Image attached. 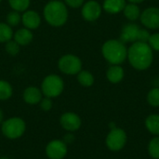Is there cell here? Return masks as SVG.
I'll list each match as a JSON object with an SVG mask.
<instances>
[{
  "label": "cell",
  "instance_id": "6da1fadb",
  "mask_svg": "<svg viewBox=\"0 0 159 159\" xmlns=\"http://www.w3.org/2000/svg\"><path fill=\"white\" fill-rule=\"evenodd\" d=\"M128 60L129 64L138 71H144L148 69L154 60L153 49L144 42H134L128 48Z\"/></svg>",
  "mask_w": 159,
  "mask_h": 159
},
{
  "label": "cell",
  "instance_id": "7a4b0ae2",
  "mask_svg": "<svg viewBox=\"0 0 159 159\" xmlns=\"http://www.w3.org/2000/svg\"><path fill=\"white\" fill-rule=\"evenodd\" d=\"M43 15L46 21L53 27H61L67 22L68 9L64 2L51 0L44 7Z\"/></svg>",
  "mask_w": 159,
  "mask_h": 159
},
{
  "label": "cell",
  "instance_id": "3957f363",
  "mask_svg": "<svg viewBox=\"0 0 159 159\" xmlns=\"http://www.w3.org/2000/svg\"><path fill=\"white\" fill-rule=\"evenodd\" d=\"M103 58L111 65H120L128 57V49L121 40L110 39L103 43L102 47Z\"/></svg>",
  "mask_w": 159,
  "mask_h": 159
},
{
  "label": "cell",
  "instance_id": "277c9868",
  "mask_svg": "<svg viewBox=\"0 0 159 159\" xmlns=\"http://www.w3.org/2000/svg\"><path fill=\"white\" fill-rule=\"evenodd\" d=\"M26 130V124L20 117H10L4 120L1 124V131L3 135L9 140H17L20 138Z\"/></svg>",
  "mask_w": 159,
  "mask_h": 159
},
{
  "label": "cell",
  "instance_id": "5b68a950",
  "mask_svg": "<svg viewBox=\"0 0 159 159\" xmlns=\"http://www.w3.org/2000/svg\"><path fill=\"white\" fill-rule=\"evenodd\" d=\"M40 89L45 97L53 99L59 97L62 93L64 89V82L60 75L51 74L43 79Z\"/></svg>",
  "mask_w": 159,
  "mask_h": 159
},
{
  "label": "cell",
  "instance_id": "8992f818",
  "mask_svg": "<svg viewBox=\"0 0 159 159\" xmlns=\"http://www.w3.org/2000/svg\"><path fill=\"white\" fill-rule=\"evenodd\" d=\"M128 135L127 132L121 128H114L110 129L105 138V145L112 152L121 151L127 144Z\"/></svg>",
  "mask_w": 159,
  "mask_h": 159
},
{
  "label": "cell",
  "instance_id": "52a82bcc",
  "mask_svg": "<svg viewBox=\"0 0 159 159\" xmlns=\"http://www.w3.org/2000/svg\"><path fill=\"white\" fill-rule=\"evenodd\" d=\"M58 68L65 75H75L82 70V61L74 54H65L59 59Z\"/></svg>",
  "mask_w": 159,
  "mask_h": 159
},
{
  "label": "cell",
  "instance_id": "ba28073f",
  "mask_svg": "<svg viewBox=\"0 0 159 159\" xmlns=\"http://www.w3.org/2000/svg\"><path fill=\"white\" fill-rule=\"evenodd\" d=\"M67 152V144L61 140H52L46 146V155L49 159H63Z\"/></svg>",
  "mask_w": 159,
  "mask_h": 159
},
{
  "label": "cell",
  "instance_id": "9c48e42d",
  "mask_svg": "<svg viewBox=\"0 0 159 159\" xmlns=\"http://www.w3.org/2000/svg\"><path fill=\"white\" fill-rule=\"evenodd\" d=\"M60 124L67 132H75L81 128L82 121L77 114L74 112H66L61 115Z\"/></svg>",
  "mask_w": 159,
  "mask_h": 159
},
{
  "label": "cell",
  "instance_id": "30bf717a",
  "mask_svg": "<svg viewBox=\"0 0 159 159\" xmlns=\"http://www.w3.org/2000/svg\"><path fill=\"white\" fill-rule=\"evenodd\" d=\"M142 23L148 29L159 28V7H149L144 9L140 16Z\"/></svg>",
  "mask_w": 159,
  "mask_h": 159
},
{
  "label": "cell",
  "instance_id": "8fae6325",
  "mask_svg": "<svg viewBox=\"0 0 159 159\" xmlns=\"http://www.w3.org/2000/svg\"><path fill=\"white\" fill-rule=\"evenodd\" d=\"M102 7L95 0H89L83 4L81 14L85 20L95 21L102 15Z\"/></svg>",
  "mask_w": 159,
  "mask_h": 159
},
{
  "label": "cell",
  "instance_id": "7c38bea8",
  "mask_svg": "<svg viewBox=\"0 0 159 159\" xmlns=\"http://www.w3.org/2000/svg\"><path fill=\"white\" fill-rule=\"evenodd\" d=\"M21 22L23 23L24 27L29 30L37 29L41 24V17L39 13L34 10L27 9L21 15Z\"/></svg>",
  "mask_w": 159,
  "mask_h": 159
},
{
  "label": "cell",
  "instance_id": "4fadbf2b",
  "mask_svg": "<svg viewBox=\"0 0 159 159\" xmlns=\"http://www.w3.org/2000/svg\"><path fill=\"white\" fill-rule=\"evenodd\" d=\"M141 28L139 25L135 23H129L126 24L121 31L120 34V40L123 43H128V42H137L138 37H139V33H140Z\"/></svg>",
  "mask_w": 159,
  "mask_h": 159
},
{
  "label": "cell",
  "instance_id": "5bb4252c",
  "mask_svg": "<svg viewBox=\"0 0 159 159\" xmlns=\"http://www.w3.org/2000/svg\"><path fill=\"white\" fill-rule=\"evenodd\" d=\"M23 101L30 105H35L40 102L43 98V93L40 89L34 86L27 87L22 93Z\"/></svg>",
  "mask_w": 159,
  "mask_h": 159
},
{
  "label": "cell",
  "instance_id": "9a60e30c",
  "mask_svg": "<svg viewBox=\"0 0 159 159\" xmlns=\"http://www.w3.org/2000/svg\"><path fill=\"white\" fill-rule=\"evenodd\" d=\"M33 38H34V34L32 33V30H29L25 27L17 30L13 34V39L20 47H25L29 45L33 41Z\"/></svg>",
  "mask_w": 159,
  "mask_h": 159
},
{
  "label": "cell",
  "instance_id": "2e32d148",
  "mask_svg": "<svg viewBox=\"0 0 159 159\" xmlns=\"http://www.w3.org/2000/svg\"><path fill=\"white\" fill-rule=\"evenodd\" d=\"M125 72L120 65H111L106 71V78L112 84H117L124 78Z\"/></svg>",
  "mask_w": 159,
  "mask_h": 159
},
{
  "label": "cell",
  "instance_id": "e0dca14e",
  "mask_svg": "<svg viewBox=\"0 0 159 159\" xmlns=\"http://www.w3.org/2000/svg\"><path fill=\"white\" fill-rule=\"evenodd\" d=\"M126 0H104L102 8L110 14H116L124 10L126 7Z\"/></svg>",
  "mask_w": 159,
  "mask_h": 159
},
{
  "label": "cell",
  "instance_id": "ac0fdd59",
  "mask_svg": "<svg viewBox=\"0 0 159 159\" xmlns=\"http://www.w3.org/2000/svg\"><path fill=\"white\" fill-rule=\"evenodd\" d=\"M146 129L154 136H159V114L149 115L144 121Z\"/></svg>",
  "mask_w": 159,
  "mask_h": 159
},
{
  "label": "cell",
  "instance_id": "d6986e66",
  "mask_svg": "<svg viewBox=\"0 0 159 159\" xmlns=\"http://www.w3.org/2000/svg\"><path fill=\"white\" fill-rule=\"evenodd\" d=\"M124 15L125 17L129 20H131V21H135L137 20L140 16H141V10H140V7H138V5L136 4H132V3H129L128 5H126L124 10Z\"/></svg>",
  "mask_w": 159,
  "mask_h": 159
},
{
  "label": "cell",
  "instance_id": "ffe728a7",
  "mask_svg": "<svg viewBox=\"0 0 159 159\" xmlns=\"http://www.w3.org/2000/svg\"><path fill=\"white\" fill-rule=\"evenodd\" d=\"M76 75H77L78 83L85 88H89L94 84V81H95L94 76L89 71L81 70Z\"/></svg>",
  "mask_w": 159,
  "mask_h": 159
},
{
  "label": "cell",
  "instance_id": "44dd1931",
  "mask_svg": "<svg viewBox=\"0 0 159 159\" xmlns=\"http://www.w3.org/2000/svg\"><path fill=\"white\" fill-rule=\"evenodd\" d=\"M14 32L12 27L7 22H0V43H6L13 38Z\"/></svg>",
  "mask_w": 159,
  "mask_h": 159
},
{
  "label": "cell",
  "instance_id": "7402d4cb",
  "mask_svg": "<svg viewBox=\"0 0 159 159\" xmlns=\"http://www.w3.org/2000/svg\"><path fill=\"white\" fill-rule=\"evenodd\" d=\"M13 89L9 82L0 79V101H7L11 98Z\"/></svg>",
  "mask_w": 159,
  "mask_h": 159
},
{
  "label": "cell",
  "instance_id": "603a6c76",
  "mask_svg": "<svg viewBox=\"0 0 159 159\" xmlns=\"http://www.w3.org/2000/svg\"><path fill=\"white\" fill-rule=\"evenodd\" d=\"M147 151L153 159H159V136L152 138L148 143Z\"/></svg>",
  "mask_w": 159,
  "mask_h": 159
},
{
  "label": "cell",
  "instance_id": "cb8c5ba5",
  "mask_svg": "<svg viewBox=\"0 0 159 159\" xmlns=\"http://www.w3.org/2000/svg\"><path fill=\"white\" fill-rule=\"evenodd\" d=\"M8 4L12 10L18 12H24L29 8L31 0H8Z\"/></svg>",
  "mask_w": 159,
  "mask_h": 159
},
{
  "label": "cell",
  "instance_id": "d4e9b609",
  "mask_svg": "<svg viewBox=\"0 0 159 159\" xmlns=\"http://www.w3.org/2000/svg\"><path fill=\"white\" fill-rule=\"evenodd\" d=\"M6 22L11 27L19 25L21 22L20 12L15 11V10H12V11L8 12L7 15V18H6Z\"/></svg>",
  "mask_w": 159,
  "mask_h": 159
},
{
  "label": "cell",
  "instance_id": "484cf974",
  "mask_svg": "<svg viewBox=\"0 0 159 159\" xmlns=\"http://www.w3.org/2000/svg\"><path fill=\"white\" fill-rule=\"evenodd\" d=\"M5 50L10 56H16L20 50V46L12 38L11 40L5 43Z\"/></svg>",
  "mask_w": 159,
  "mask_h": 159
},
{
  "label": "cell",
  "instance_id": "4316f807",
  "mask_svg": "<svg viewBox=\"0 0 159 159\" xmlns=\"http://www.w3.org/2000/svg\"><path fill=\"white\" fill-rule=\"evenodd\" d=\"M147 102L152 107H159V88H153L148 92Z\"/></svg>",
  "mask_w": 159,
  "mask_h": 159
},
{
  "label": "cell",
  "instance_id": "83f0119b",
  "mask_svg": "<svg viewBox=\"0 0 159 159\" xmlns=\"http://www.w3.org/2000/svg\"><path fill=\"white\" fill-rule=\"evenodd\" d=\"M148 45L153 50L159 51V33H156L150 35L148 40Z\"/></svg>",
  "mask_w": 159,
  "mask_h": 159
},
{
  "label": "cell",
  "instance_id": "f1b7e54d",
  "mask_svg": "<svg viewBox=\"0 0 159 159\" xmlns=\"http://www.w3.org/2000/svg\"><path fill=\"white\" fill-rule=\"evenodd\" d=\"M39 105H40V108H41L42 111L48 112L52 108V105H53L52 100L50 98H48V97L42 98V100L39 102Z\"/></svg>",
  "mask_w": 159,
  "mask_h": 159
},
{
  "label": "cell",
  "instance_id": "f546056e",
  "mask_svg": "<svg viewBox=\"0 0 159 159\" xmlns=\"http://www.w3.org/2000/svg\"><path fill=\"white\" fill-rule=\"evenodd\" d=\"M64 4L71 8H78L83 6L84 0H63Z\"/></svg>",
  "mask_w": 159,
  "mask_h": 159
},
{
  "label": "cell",
  "instance_id": "4dcf8cb0",
  "mask_svg": "<svg viewBox=\"0 0 159 159\" xmlns=\"http://www.w3.org/2000/svg\"><path fill=\"white\" fill-rule=\"evenodd\" d=\"M150 33L145 30V29H142L140 30V33H139V37H138V41L139 42H144V43H148V40H149V37H150Z\"/></svg>",
  "mask_w": 159,
  "mask_h": 159
},
{
  "label": "cell",
  "instance_id": "1f68e13d",
  "mask_svg": "<svg viewBox=\"0 0 159 159\" xmlns=\"http://www.w3.org/2000/svg\"><path fill=\"white\" fill-rule=\"evenodd\" d=\"M73 132H68L65 136H64V139H63V142L68 145V144H70V143H72L74 141H75V137H74V135L72 134Z\"/></svg>",
  "mask_w": 159,
  "mask_h": 159
},
{
  "label": "cell",
  "instance_id": "d6a6232c",
  "mask_svg": "<svg viewBox=\"0 0 159 159\" xmlns=\"http://www.w3.org/2000/svg\"><path fill=\"white\" fill-rule=\"evenodd\" d=\"M129 3H132V4H136V5H138V4H140V3H143L144 0H128Z\"/></svg>",
  "mask_w": 159,
  "mask_h": 159
},
{
  "label": "cell",
  "instance_id": "836d02e7",
  "mask_svg": "<svg viewBox=\"0 0 159 159\" xmlns=\"http://www.w3.org/2000/svg\"><path fill=\"white\" fill-rule=\"evenodd\" d=\"M3 121H4V113H3V111L0 109V124H2Z\"/></svg>",
  "mask_w": 159,
  "mask_h": 159
},
{
  "label": "cell",
  "instance_id": "e575fe53",
  "mask_svg": "<svg viewBox=\"0 0 159 159\" xmlns=\"http://www.w3.org/2000/svg\"><path fill=\"white\" fill-rule=\"evenodd\" d=\"M0 159H10V158H8V157H0Z\"/></svg>",
  "mask_w": 159,
  "mask_h": 159
},
{
  "label": "cell",
  "instance_id": "d590c367",
  "mask_svg": "<svg viewBox=\"0 0 159 159\" xmlns=\"http://www.w3.org/2000/svg\"><path fill=\"white\" fill-rule=\"evenodd\" d=\"M158 85H159V80H158Z\"/></svg>",
  "mask_w": 159,
  "mask_h": 159
},
{
  "label": "cell",
  "instance_id": "8d00e7d4",
  "mask_svg": "<svg viewBox=\"0 0 159 159\" xmlns=\"http://www.w3.org/2000/svg\"><path fill=\"white\" fill-rule=\"evenodd\" d=\"M1 1H2V0H0V2H1Z\"/></svg>",
  "mask_w": 159,
  "mask_h": 159
}]
</instances>
